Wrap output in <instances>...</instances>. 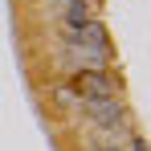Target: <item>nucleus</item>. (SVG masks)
I'll return each mask as SVG.
<instances>
[{"mask_svg": "<svg viewBox=\"0 0 151 151\" xmlns=\"http://www.w3.org/2000/svg\"><path fill=\"white\" fill-rule=\"evenodd\" d=\"M94 21V0H65V25Z\"/></svg>", "mask_w": 151, "mask_h": 151, "instance_id": "nucleus-5", "label": "nucleus"}, {"mask_svg": "<svg viewBox=\"0 0 151 151\" xmlns=\"http://www.w3.org/2000/svg\"><path fill=\"white\" fill-rule=\"evenodd\" d=\"M86 147L90 151H127V139L119 131H94V135L86 139Z\"/></svg>", "mask_w": 151, "mask_h": 151, "instance_id": "nucleus-4", "label": "nucleus"}, {"mask_svg": "<svg viewBox=\"0 0 151 151\" xmlns=\"http://www.w3.org/2000/svg\"><path fill=\"white\" fill-rule=\"evenodd\" d=\"M127 151H151L147 143H139V139H127Z\"/></svg>", "mask_w": 151, "mask_h": 151, "instance_id": "nucleus-6", "label": "nucleus"}, {"mask_svg": "<svg viewBox=\"0 0 151 151\" xmlns=\"http://www.w3.org/2000/svg\"><path fill=\"white\" fill-rule=\"evenodd\" d=\"M65 45L70 49H106V25L102 21H82V25H65Z\"/></svg>", "mask_w": 151, "mask_h": 151, "instance_id": "nucleus-3", "label": "nucleus"}, {"mask_svg": "<svg viewBox=\"0 0 151 151\" xmlns=\"http://www.w3.org/2000/svg\"><path fill=\"white\" fill-rule=\"evenodd\" d=\"M70 86L78 98H114L119 94V78H110L106 70H78Z\"/></svg>", "mask_w": 151, "mask_h": 151, "instance_id": "nucleus-2", "label": "nucleus"}, {"mask_svg": "<svg viewBox=\"0 0 151 151\" xmlns=\"http://www.w3.org/2000/svg\"><path fill=\"white\" fill-rule=\"evenodd\" d=\"M86 114H90V123H98L102 131H119L123 135L127 127H131V114H127V102L114 94V98H82L78 102Z\"/></svg>", "mask_w": 151, "mask_h": 151, "instance_id": "nucleus-1", "label": "nucleus"}]
</instances>
